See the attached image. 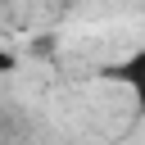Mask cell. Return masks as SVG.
<instances>
[{
  "label": "cell",
  "instance_id": "7a4b0ae2",
  "mask_svg": "<svg viewBox=\"0 0 145 145\" xmlns=\"http://www.w3.org/2000/svg\"><path fill=\"white\" fill-rule=\"evenodd\" d=\"M14 68H18V59H14L9 50H0V72H14Z\"/></svg>",
  "mask_w": 145,
  "mask_h": 145
},
{
  "label": "cell",
  "instance_id": "6da1fadb",
  "mask_svg": "<svg viewBox=\"0 0 145 145\" xmlns=\"http://www.w3.org/2000/svg\"><path fill=\"white\" fill-rule=\"evenodd\" d=\"M109 77H113L118 86H127V91H131V100H136V109L145 113V45H140V50H131L127 59H118V63L109 68Z\"/></svg>",
  "mask_w": 145,
  "mask_h": 145
}]
</instances>
